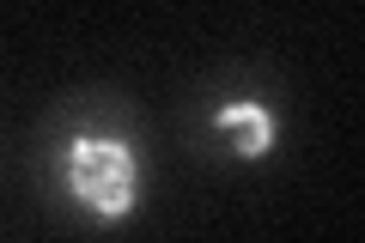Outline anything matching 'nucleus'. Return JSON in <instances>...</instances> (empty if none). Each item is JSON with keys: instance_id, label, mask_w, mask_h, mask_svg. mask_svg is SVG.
Here are the masks:
<instances>
[{"instance_id": "f257e3e1", "label": "nucleus", "mask_w": 365, "mask_h": 243, "mask_svg": "<svg viewBox=\"0 0 365 243\" xmlns=\"http://www.w3.org/2000/svg\"><path fill=\"white\" fill-rule=\"evenodd\" d=\"M61 189L98 225H116L140 207V158L116 128H73L61 140Z\"/></svg>"}, {"instance_id": "f03ea898", "label": "nucleus", "mask_w": 365, "mask_h": 243, "mask_svg": "<svg viewBox=\"0 0 365 243\" xmlns=\"http://www.w3.org/2000/svg\"><path fill=\"white\" fill-rule=\"evenodd\" d=\"M213 134H225V146H232L237 158H268L280 122H274V110L262 98H225L220 110H213Z\"/></svg>"}]
</instances>
